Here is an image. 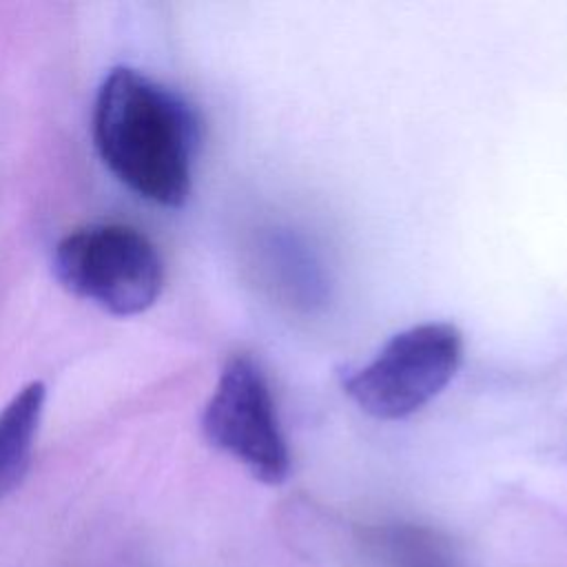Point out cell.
I'll return each mask as SVG.
<instances>
[{
	"instance_id": "6",
	"label": "cell",
	"mask_w": 567,
	"mask_h": 567,
	"mask_svg": "<svg viewBox=\"0 0 567 567\" xmlns=\"http://www.w3.org/2000/svg\"><path fill=\"white\" fill-rule=\"evenodd\" d=\"M408 554H412V551H408ZM403 567H443V565L432 563V560L423 558V556H421V551H416V556L412 554L410 558H405V560H403Z\"/></svg>"
},
{
	"instance_id": "3",
	"label": "cell",
	"mask_w": 567,
	"mask_h": 567,
	"mask_svg": "<svg viewBox=\"0 0 567 567\" xmlns=\"http://www.w3.org/2000/svg\"><path fill=\"white\" fill-rule=\"evenodd\" d=\"M53 272L71 295L117 317L151 308L164 284L157 248L126 224H89L64 235L53 248Z\"/></svg>"
},
{
	"instance_id": "4",
	"label": "cell",
	"mask_w": 567,
	"mask_h": 567,
	"mask_svg": "<svg viewBox=\"0 0 567 567\" xmlns=\"http://www.w3.org/2000/svg\"><path fill=\"white\" fill-rule=\"evenodd\" d=\"M202 432L215 450L241 463L257 481H286L288 443L268 381L250 357L235 354L224 363L202 412Z\"/></svg>"
},
{
	"instance_id": "1",
	"label": "cell",
	"mask_w": 567,
	"mask_h": 567,
	"mask_svg": "<svg viewBox=\"0 0 567 567\" xmlns=\"http://www.w3.org/2000/svg\"><path fill=\"white\" fill-rule=\"evenodd\" d=\"M197 137L190 106L146 73L117 66L104 78L93 106L95 148L137 197L182 206L193 186Z\"/></svg>"
},
{
	"instance_id": "5",
	"label": "cell",
	"mask_w": 567,
	"mask_h": 567,
	"mask_svg": "<svg viewBox=\"0 0 567 567\" xmlns=\"http://www.w3.org/2000/svg\"><path fill=\"white\" fill-rule=\"evenodd\" d=\"M44 401L47 385L31 381L0 410V501L22 483L29 470Z\"/></svg>"
},
{
	"instance_id": "2",
	"label": "cell",
	"mask_w": 567,
	"mask_h": 567,
	"mask_svg": "<svg viewBox=\"0 0 567 567\" xmlns=\"http://www.w3.org/2000/svg\"><path fill=\"white\" fill-rule=\"evenodd\" d=\"M461 363V330L450 321H423L392 334L368 363L343 374L341 388L363 414L401 421L436 399Z\"/></svg>"
}]
</instances>
